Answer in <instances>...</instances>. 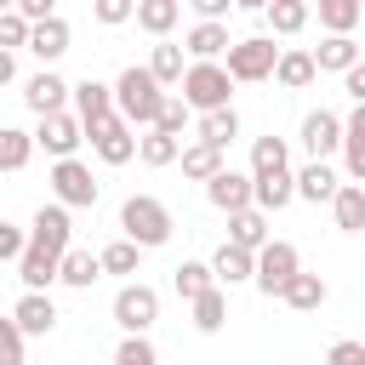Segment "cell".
Here are the masks:
<instances>
[{"label":"cell","mask_w":365,"mask_h":365,"mask_svg":"<svg viewBox=\"0 0 365 365\" xmlns=\"http://www.w3.org/2000/svg\"><path fill=\"white\" fill-rule=\"evenodd\" d=\"M108 97H114V114H120L131 131H137V125L154 131V114H160V103H165V91H160V86L148 80V68H137V63L108 86Z\"/></svg>","instance_id":"cell-1"},{"label":"cell","mask_w":365,"mask_h":365,"mask_svg":"<svg viewBox=\"0 0 365 365\" xmlns=\"http://www.w3.org/2000/svg\"><path fill=\"white\" fill-rule=\"evenodd\" d=\"M120 228H125V240L137 245V251H154V245H165L171 240V211L154 200V194H131L125 205H120Z\"/></svg>","instance_id":"cell-2"},{"label":"cell","mask_w":365,"mask_h":365,"mask_svg":"<svg viewBox=\"0 0 365 365\" xmlns=\"http://www.w3.org/2000/svg\"><path fill=\"white\" fill-rule=\"evenodd\" d=\"M177 86H182V108H188V114H194V108H200V114L228 108V91H234V80L222 74V63H188Z\"/></svg>","instance_id":"cell-3"},{"label":"cell","mask_w":365,"mask_h":365,"mask_svg":"<svg viewBox=\"0 0 365 365\" xmlns=\"http://www.w3.org/2000/svg\"><path fill=\"white\" fill-rule=\"evenodd\" d=\"M274 57H279V46H274L268 34H251V40H234V46H228L222 74H228L234 86H257V80L274 74Z\"/></svg>","instance_id":"cell-4"},{"label":"cell","mask_w":365,"mask_h":365,"mask_svg":"<svg viewBox=\"0 0 365 365\" xmlns=\"http://www.w3.org/2000/svg\"><path fill=\"white\" fill-rule=\"evenodd\" d=\"M154 319H160V291L143 285V279L120 285V297H114V325H120L125 336H148Z\"/></svg>","instance_id":"cell-5"},{"label":"cell","mask_w":365,"mask_h":365,"mask_svg":"<svg viewBox=\"0 0 365 365\" xmlns=\"http://www.w3.org/2000/svg\"><path fill=\"white\" fill-rule=\"evenodd\" d=\"M291 274H302V262H297V245H285V240H268V245L251 257V279H257L262 297H279Z\"/></svg>","instance_id":"cell-6"},{"label":"cell","mask_w":365,"mask_h":365,"mask_svg":"<svg viewBox=\"0 0 365 365\" xmlns=\"http://www.w3.org/2000/svg\"><path fill=\"white\" fill-rule=\"evenodd\" d=\"M51 205H63V211H74V205H97V194H103V182L91 177V165H80V160H57L51 165Z\"/></svg>","instance_id":"cell-7"},{"label":"cell","mask_w":365,"mask_h":365,"mask_svg":"<svg viewBox=\"0 0 365 365\" xmlns=\"http://www.w3.org/2000/svg\"><path fill=\"white\" fill-rule=\"evenodd\" d=\"M80 137H91V148H97V160H103V165H125V160L137 154V131H131L120 114H103V120H91Z\"/></svg>","instance_id":"cell-8"},{"label":"cell","mask_w":365,"mask_h":365,"mask_svg":"<svg viewBox=\"0 0 365 365\" xmlns=\"http://www.w3.org/2000/svg\"><path fill=\"white\" fill-rule=\"evenodd\" d=\"M29 143H34V148H46L51 160H74V148H80L86 137H80V120L63 108V114H46V120H40V131H34Z\"/></svg>","instance_id":"cell-9"},{"label":"cell","mask_w":365,"mask_h":365,"mask_svg":"<svg viewBox=\"0 0 365 365\" xmlns=\"http://www.w3.org/2000/svg\"><path fill=\"white\" fill-rule=\"evenodd\" d=\"M68 240H74L68 211H63V205H40V211H34V222H29V245H34V251L63 257V251H68Z\"/></svg>","instance_id":"cell-10"},{"label":"cell","mask_w":365,"mask_h":365,"mask_svg":"<svg viewBox=\"0 0 365 365\" xmlns=\"http://www.w3.org/2000/svg\"><path fill=\"white\" fill-rule=\"evenodd\" d=\"M6 319L17 325V336H51V331H57V302L40 297V291H23L17 308H11Z\"/></svg>","instance_id":"cell-11"},{"label":"cell","mask_w":365,"mask_h":365,"mask_svg":"<svg viewBox=\"0 0 365 365\" xmlns=\"http://www.w3.org/2000/svg\"><path fill=\"white\" fill-rule=\"evenodd\" d=\"M342 188V177L325 165V160H308L302 171H291V194L308 200V205H331V194Z\"/></svg>","instance_id":"cell-12"},{"label":"cell","mask_w":365,"mask_h":365,"mask_svg":"<svg viewBox=\"0 0 365 365\" xmlns=\"http://www.w3.org/2000/svg\"><path fill=\"white\" fill-rule=\"evenodd\" d=\"M205 200H211L217 211H228V217H234V211H251V177L234 171V165H222V171L205 182Z\"/></svg>","instance_id":"cell-13"},{"label":"cell","mask_w":365,"mask_h":365,"mask_svg":"<svg viewBox=\"0 0 365 365\" xmlns=\"http://www.w3.org/2000/svg\"><path fill=\"white\" fill-rule=\"evenodd\" d=\"M308 63H314V74H348L359 63V40L354 34H325L319 51H308Z\"/></svg>","instance_id":"cell-14"},{"label":"cell","mask_w":365,"mask_h":365,"mask_svg":"<svg viewBox=\"0 0 365 365\" xmlns=\"http://www.w3.org/2000/svg\"><path fill=\"white\" fill-rule=\"evenodd\" d=\"M23 103L46 120V114H63V103H68V80L63 74H51V68H40L29 86H23Z\"/></svg>","instance_id":"cell-15"},{"label":"cell","mask_w":365,"mask_h":365,"mask_svg":"<svg viewBox=\"0 0 365 365\" xmlns=\"http://www.w3.org/2000/svg\"><path fill=\"white\" fill-rule=\"evenodd\" d=\"M336 143H342V120H336L331 108H314V114H302V148H308L314 160L336 154Z\"/></svg>","instance_id":"cell-16"},{"label":"cell","mask_w":365,"mask_h":365,"mask_svg":"<svg viewBox=\"0 0 365 365\" xmlns=\"http://www.w3.org/2000/svg\"><path fill=\"white\" fill-rule=\"evenodd\" d=\"M68 103H74V120H80V131L91 125V120H103V114H114V97H108V86L103 80H80V86H68Z\"/></svg>","instance_id":"cell-17"},{"label":"cell","mask_w":365,"mask_h":365,"mask_svg":"<svg viewBox=\"0 0 365 365\" xmlns=\"http://www.w3.org/2000/svg\"><path fill=\"white\" fill-rule=\"evenodd\" d=\"M68 40H74V34H68V23H63V17H46V23H34V29H29V51H34L46 68L68 51Z\"/></svg>","instance_id":"cell-18"},{"label":"cell","mask_w":365,"mask_h":365,"mask_svg":"<svg viewBox=\"0 0 365 365\" xmlns=\"http://www.w3.org/2000/svg\"><path fill=\"white\" fill-rule=\"evenodd\" d=\"M17 279H23V291H40V297H46V291L57 285V257L23 245V257H17Z\"/></svg>","instance_id":"cell-19"},{"label":"cell","mask_w":365,"mask_h":365,"mask_svg":"<svg viewBox=\"0 0 365 365\" xmlns=\"http://www.w3.org/2000/svg\"><path fill=\"white\" fill-rule=\"evenodd\" d=\"M131 17H137V29H148L154 40H165L177 29V17H182V0H137Z\"/></svg>","instance_id":"cell-20"},{"label":"cell","mask_w":365,"mask_h":365,"mask_svg":"<svg viewBox=\"0 0 365 365\" xmlns=\"http://www.w3.org/2000/svg\"><path fill=\"white\" fill-rule=\"evenodd\" d=\"M182 51H188L194 63H217V57L228 51V23H194L188 40H182Z\"/></svg>","instance_id":"cell-21"},{"label":"cell","mask_w":365,"mask_h":365,"mask_svg":"<svg viewBox=\"0 0 365 365\" xmlns=\"http://www.w3.org/2000/svg\"><path fill=\"white\" fill-rule=\"evenodd\" d=\"M336 148H342V160H348V177L359 182V177H365V103H354V114L342 120V143H336Z\"/></svg>","instance_id":"cell-22"},{"label":"cell","mask_w":365,"mask_h":365,"mask_svg":"<svg viewBox=\"0 0 365 365\" xmlns=\"http://www.w3.org/2000/svg\"><path fill=\"white\" fill-rule=\"evenodd\" d=\"M297 194H291V171H274V177H251V211H285Z\"/></svg>","instance_id":"cell-23"},{"label":"cell","mask_w":365,"mask_h":365,"mask_svg":"<svg viewBox=\"0 0 365 365\" xmlns=\"http://www.w3.org/2000/svg\"><path fill=\"white\" fill-rule=\"evenodd\" d=\"M228 245L257 257V251L268 245V217H262V211H234V217H228Z\"/></svg>","instance_id":"cell-24"},{"label":"cell","mask_w":365,"mask_h":365,"mask_svg":"<svg viewBox=\"0 0 365 365\" xmlns=\"http://www.w3.org/2000/svg\"><path fill=\"white\" fill-rule=\"evenodd\" d=\"M325 297H331V291H325V279H319V274H291V279H285V291H279V302H285V308H297V314L325 308Z\"/></svg>","instance_id":"cell-25"},{"label":"cell","mask_w":365,"mask_h":365,"mask_svg":"<svg viewBox=\"0 0 365 365\" xmlns=\"http://www.w3.org/2000/svg\"><path fill=\"white\" fill-rule=\"evenodd\" d=\"M143 68H148V80L165 91V86H177V80H182V68H188V63H182V46H177V40H154V57H148Z\"/></svg>","instance_id":"cell-26"},{"label":"cell","mask_w":365,"mask_h":365,"mask_svg":"<svg viewBox=\"0 0 365 365\" xmlns=\"http://www.w3.org/2000/svg\"><path fill=\"white\" fill-rule=\"evenodd\" d=\"M205 268H211V285H245V279H251V251H234V245L222 240Z\"/></svg>","instance_id":"cell-27"},{"label":"cell","mask_w":365,"mask_h":365,"mask_svg":"<svg viewBox=\"0 0 365 365\" xmlns=\"http://www.w3.org/2000/svg\"><path fill=\"white\" fill-rule=\"evenodd\" d=\"M274 171H291V154H285V137H257L251 143V171L245 177H274Z\"/></svg>","instance_id":"cell-28"},{"label":"cell","mask_w":365,"mask_h":365,"mask_svg":"<svg viewBox=\"0 0 365 365\" xmlns=\"http://www.w3.org/2000/svg\"><path fill=\"white\" fill-rule=\"evenodd\" d=\"M177 160H182V177H194V182H211L222 171V148H211V143H182Z\"/></svg>","instance_id":"cell-29"},{"label":"cell","mask_w":365,"mask_h":365,"mask_svg":"<svg viewBox=\"0 0 365 365\" xmlns=\"http://www.w3.org/2000/svg\"><path fill=\"white\" fill-rule=\"evenodd\" d=\"M331 211H336V228H342V234H359V228H365V188H359V182H342V188L331 194Z\"/></svg>","instance_id":"cell-30"},{"label":"cell","mask_w":365,"mask_h":365,"mask_svg":"<svg viewBox=\"0 0 365 365\" xmlns=\"http://www.w3.org/2000/svg\"><path fill=\"white\" fill-rule=\"evenodd\" d=\"M103 268H97V257L91 251H80V245H68L63 257H57V279L63 285H74V291H91V279H97Z\"/></svg>","instance_id":"cell-31"},{"label":"cell","mask_w":365,"mask_h":365,"mask_svg":"<svg viewBox=\"0 0 365 365\" xmlns=\"http://www.w3.org/2000/svg\"><path fill=\"white\" fill-rule=\"evenodd\" d=\"M188 308H194V331L217 336V331H222V319H228V291H222V285H211V291H200Z\"/></svg>","instance_id":"cell-32"},{"label":"cell","mask_w":365,"mask_h":365,"mask_svg":"<svg viewBox=\"0 0 365 365\" xmlns=\"http://www.w3.org/2000/svg\"><path fill=\"white\" fill-rule=\"evenodd\" d=\"M234 137H240V114H234V103H228V108H211V114H200V137H194V143L228 148Z\"/></svg>","instance_id":"cell-33"},{"label":"cell","mask_w":365,"mask_h":365,"mask_svg":"<svg viewBox=\"0 0 365 365\" xmlns=\"http://www.w3.org/2000/svg\"><path fill=\"white\" fill-rule=\"evenodd\" d=\"M274 80L285 86V91H302V86H314V63H308V51H279L274 57Z\"/></svg>","instance_id":"cell-34"},{"label":"cell","mask_w":365,"mask_h":365,"mask_svg":"<svg viewBox=\"0 0 365 365\" xmlns=\"http://www.w3.org/2000/svg\"><path fill=\"white\" fill-rule=\"evenodd\" d=\"M29 154H34L29 131H17V125H0V171H23V165H29Z\"/></svg>","instance_id":"cell-35"},{"label":"cell","mask_w":365,"mask_h":365,"mask_svg":"<svg viewBox=\"0 0 365 365\" xmlns=\"http://www.w3.org/2000/svg\"><path fill=\"white\" fill-rule=\"evenodd\" d=\"M359 17H365V6H359V0H319V23H325L331 34H348Z\"/></svg>","instance_id":"cell-36"},{"label":"cell","mask_w":365,"mask_h":365,"mask_svg":"<svg viewBox=\"0 0 365 365\" xmlns=\"http://www.w3.org/2000/svg\"><path fill=\"white\" fill-rule=\"evenodd\" d=\"M137 262H143V251H137L131 240H114V245L97 251V268H103V274H137Z\"/></svg>","instance_id":"cell-37"},{"label":"cell","mask_w":365,"mask_h":365,"mask_svg":"<svg viewBox=\"0 0 365 365\" xmlns=\"http://www.w3.org/2000/svg\"><path fill=\"white\" fill-rule=\"evenodd\" d=\"M171 285H177L182 302H194L200 291H211V268H205V262H177V268H171Z\"/></svg>","instance_id":"cell-38"},{"label":"cell","mask_w":365,"mask_h":365,"mask_svg":"<svg viewBox=\"0 0 365 365\" xmlns=\"http://www.w3.org/2000/svg\"><path fill=\"white\" fill-rule=\"evenodd\" d=\"M268 23H274V34H297L308 23V6L302 0H268Z\"/></svg>","instance_id":"cell-39"},{"label":"cell","mask_w":365,"mask_h":365,"mask_svg":"<svg viewBox=\"0 0 365 365\" xmlns=\"http://www.w3.org/2000/svg\"><path fill=\"white\" fill-rule=\"evenodd\" d=\"M177 148H182V143H171V137H160V131L137 137V160H143V165H177Z\"/></svg>","instance_id":"cell-40"},{"label":"cell","mask_w":365,"mask_h":365,"mask_svg":"<svg viewBox=\"0 0 365 365\" xmlns=\"http://www.w3.org/2000/svg\"><path fill=\"white\" fill-rule=\"evenodd\" d=\"M182 125H188V108H182V97H165V103H160V114H154V131L177 143V137H182Z\"/></svg>","instance_id":"cell-41"},{"label":"cell","mask_w":365,"mask_h":365,"mask_svg":"<svg viewBox=\"0 0 365 365\" xmlns=\"http://www.w3.org/2000/svg\"><path fill=\"white\" fill-rule=\"evenodd\" d=\"M114 365H160V354H154V342H148V336H120Z\"/></svg>","instance_id":"cell-42"},{"label":"cell","mask_w":365,"mask_h":365,"mask_svg":"<svg viewBox=\"0 0 365 365\" xmlns=\"http://www.w3.org/2000/svg\"><path fill=\"white\" fill-rule=\"evenodd\" d=\"M17 46H29V23L17 11H0V51H17Z\"/></svg>","instance_id":"cell-43"},{"label":"cell","mask_w":365,"mask_h":365,"mask_svg":"<svg viewBox=\"0 0 365 365\" xmlns=\"http://www.w3.org/2000/svg\"><path fill=\"white\" fill-rule=\"evenodd\" d=\"M325 365H365V342H354V336H342V342H331V354H325Z\"/></svg>","instance_id":"cell-44"},{"label":"cell","mask_w":365,"mask_h":365,"mask_svg":"<svg viewBox=\"0 0 365 365\" xmlns=\"http://www.w3.org/2000/svg\"><path fill=\"white\" fill-rule=\"evenodd\" d=\"M23 245H29V234H23V228H11V222L0 217V262H17V257H23Z\"/></svg>","instance_id":"cell-45"},{"label":"cell","mask_w":365,"mask_h":365,"mask_svg":"<svg viewBox=\"0 0 365 365\" xmlns=\"http://www.w3.org/2000/svg\"><path fill=\"white\" fill-rule=\"evenodd\" d=\"M0 365H23V336L11 319H0Z\"/></svg>","instance_id":"cell-46"},{"label":"cell","mask_w":365,"mask_h":365,"mask_svg":"<svg viewBox=\"0 0 365 365\" xmlns=\"http://www.w3.org/2000/svg\"><path fill=\"white\" fill-rule=\"evenodd\" d=\"M131 6H137V0H97V6H91V17L114 29V23H125V17H131Z\"/></svg>","instance_id":"cell-47"},{"label":"cell","mask_w":365,"mask_h":365,"mask_svg":"<svg viewBox=\"0 0 365 365\" xmlns=\"http://www.w3.org/2000/svg\"><path fill=\"white\" fill-rule=\"evenodd\" d=\"M194 11H200V23H222L234 6H228V0H194Z\"/></svg>","instance_id":"cell-48"},{"label":"cell","mask_w":365,"mask_h":365,"mask_svg":"<svg viewBox=\"0 0 365 365\" xmlns=\"http://www.w3.org/2000/svg\"><path fill=\"white\" fill-rule=\"evenodd\" d=\"M342 91H348L354 103H365V63H354V68L342 74Z\"/></svg>","instance_id":"cell-49"},{"label":"cell","mask_w":365,"mask_h":365,"mask_svg":"<svg viewBox=\"0 0 365 365\" xmlns=\"http://www.w3.org/2000/svg\"><path fill=\"white\" fill-rule=\"evenodd\" d=\"M11 74H17V63H11V51H0V86H11Z\"/></svg>","instance_id":"cell-50"}]
</instances>
